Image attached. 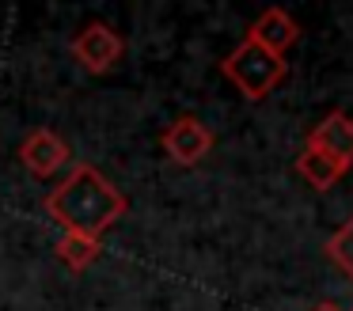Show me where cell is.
<instances>
[{"instance_id": "6da1fadb", "label": "cell", "mask_w": 353, "mask_h": 311, "mask_svg": "<svg viewBox=\"0 0 353 311\" xmlns=\"http://www.w3.org/2000/svg\"><path fill=\"white\" fill-rule=\"evenodd\" d=\"M46 212L65 232H88L103 239V232L118 224V217L125 212V197L92 163H77L46 194Z\"/></svg>"}, {"instance_id": "7a4b0ae2", "label": "cell", "mask_w": 353, "mask_h": 311, "mask_svg": "<svg viewBox=\"0 0 353 311\" xmlns=\"http://www.w3.org/2000/svg\"><path fill=\"white\" fill-rule=\"evenodd\" d=\"M224 76H228L232 83H239V91H243L247 99H262L285 76V61L247 38V42L224 61Z\"/></svg>"}, {"instance_id": "3957f363", "label": "cell", "mask_w": 353, "mask_h": 311, "mask_svg": "<svg viewBox=\"0 0 353 311\" xmlns=\"http://www.w3.org/2000/svg\"><path fill=\"white\" fill-rule=\"evenodd\" d=\"M69 53L80 61V68L84 72H92V76H103V72H110V68L122 61V53H125V38L118 34L110 23H84V27L72 34V42H69Z\"/></svg>"}, {"instance_id": "277c9868", "label": "cell", "mask_w": 353, "mask_h": 311, "mask_svg": "<svg viewBox=\"0 0 353 311\" xmlns=\"http://www.w3.org/2000/svg\"><path fill=\"white\" fill-rule=\"evenodd\" d=\"M160 148L168 152L175 163L194 167L209 156V148H213V129L201 118H194V114H183V118H175L160 133Z\"/></svg>"}, {"instance_id": "5b68a950", "label": "cell", "mask_w": 353, "mask_h": 311, "mask_svg": "<svg viewBox=\"0 0 353 311\" xmlns=\"http://www.w3.org/2000/svg\"><path fill=\"white\" fill-rule=\"evenodd\" d=\"M72 152L54 129H31V133L19 141V163L34 174V179H54L61 167H69Z\"/></svg>"}, {"instance_id": "8992f818", "label": "cell", "mask_w": 353, "mask_h": 311, "mask_svg": "<svg viewBox=\"0 0 353 311\" xmlns=\"http://www.w3.org/2000/svg\"><path fill=\"white\" fill-rule=\"evenodd\" d=\"M54 254H57V262H61L65 270L84 273L88 265L103 254V239L99 235H88V232H65L61 239H57Z\"/></svg>"}, {"instance_id": "52a82bcc", "label": "cell", "mask_w": 353, "mask_h": 311, "mask_svg": "<svg viewBox=\"0 0 353 311\" xmlns=\"http://www.w3.org/2000/svg\"><path fill=\"white\" fill-rule=\"evenodd\" d=\"M247 38H251V42H259L262 50H270V53H277V57H281V50L292 42V38H296V23H292L285 12L270 8V12L251 27V34H247Z\"/></svg>"}, {"instance_id": "ba28073f", "label": "cell", "mask_w": 353, "mask_h": 311, "mask_svg": "<svg viewBox=\"0 0 353 311\" xmlns=\"http://www.w3.org/2000/svg\"><path fill=\"white\" fill-rule=\"evenodd\" d=\"M323 311H330V308H323Z\"/></svg>"}]
</instances>
